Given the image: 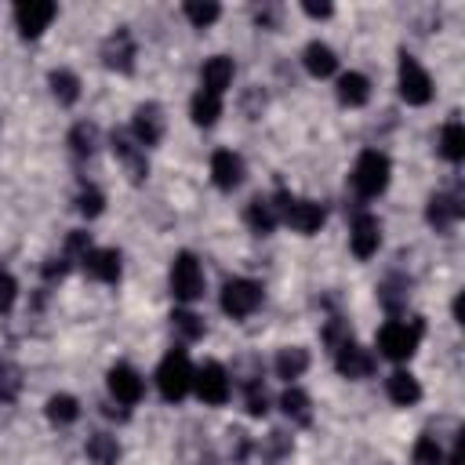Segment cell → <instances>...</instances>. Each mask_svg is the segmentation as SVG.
<instances>
[{
  "mask_svg": "<svg viewBox=\"0 0 465 465\" xmlns=\"http://www.w3.org/2000/svg\"><path fill=\"white\" fill-rule=\"evenodd\" d=\"M421 334H425V323L414 316V320H389L381 331H378V352L392 363H403L418 352L421 345Z\"/></svg>",
  "mask_w": 465,
  "mask_h": 465,
  "instance_id": "obj_1",
  "label": "cell"
},
{
  "mask_svg": "<svg viewBox=\"0 0 465 465\" xmlns=\"http://www.w3.org/2000/svg\"><path fill=\"white\" fill-rule=\"evenodd\" d=\"M349 178H352V189H356L363 200H374V196H381V193L389 189L392 163H389L385 153H378V149H363V153L356 156Z\"/></svg>",
  "mask_w": 465,
  "mask_h": 465,
  "instance_id": "obj_2",
  "label": "cell"
},
{
  "mask_svg": "<svg viewBox=\"0 0 465 465\" xmlns=\"http://www.w3.org/2000/svg\"><path fill=\"white\" fill-rule=\"evenodd\" d=\"M193 363H189V356H185V349H171L163 360H160V367H156V389H160V396L167 400V403H178V400H185L189 392H193Z\"/></svg>",
  "mask_w": 465,
  "mask_h": 465,
  "instance_id": "obj_3",
  "label": "cell"
},
{
  "mask_svg": "<svg viewBox=\"0 0 465 465\" xmlns=\"http://www.w3.org/2000/svg\"><path fill=\"white\" fill-rule=\"evenodd\" d=\"M272 203H276V214H280V222H287V225H291L294 232H302V236L316 232V229L323 225V218H327L323 203H316V200H305V196H291V193H280Z\"/></svg>",
  "mask_w": 465,
  "mask_h": 465,
  "instance_id": "obj_4",
  "label": "cell"
},
{
  "mask_svg": "<svg viewBox=\"0 0 465 465\" xmlns=\"http://www.w3.org/2000/svg\"><path fill=\"white\" fill-rule=\"evenodd\" d=\"M203 287H207V276H203V265L196 262V254L178 251L171 258V294L178 302H196V298H203Z\"/></svg>",
  "mask_w": 465,
  "mask_h": 465,
  "instance_id": "obj_5",
  "label": "cell"
},
{
  "mask_svg": "<svg viewBox=\"0 0 465 465\" xmlns=\"http://www.w3.org/2000/svg\"><path fill=\"white\" fill-rule=\"evenodd\" d=\"M193 392H196L207 407H222V403H229V396H232V378H229V371H225L218 360H207V363H200V367L193 371Z\"/></svg>",
  "mask_w": 465,
  "mask_h": 465,
  "instance_id": "obj_6",
  "label": "cell"
},
{
  "mask_svg": "<svg viewBox=\"0 0 465 465\" xmlns=\"http://www.w3.org/2000/svg\"><path fill=\"white\" fill-rule=\"evenodd\" d=\"M396 84H400V98H403L407 105H425V102L432 98V76L425 73V65H421L414 54H400Z\"/></svg>",
  "mask_w": 465,
  "mask_h": 465,
  "instance_id": "obj_7",
  "label": "cell"
},
{
  "mask_svg": "<svg viewBox=\"0 0 465 465\" xmlns=\"http://www.w3.org/2000/svg\"><path fill=\"white\" fill-rule=\"evenodd\" d=\"M258 305H262V283H254V280H247V276L225 280V287H222V309H225V316L247 320Z\"/></svg>",
  "mask_w": 465,
  "mask_h": 465,
  "instance_id": "obj_8",
  "label": "cell"
},
{
  "mask_svg": "<svg viewBox=\"0 0 465 465\" xmlns=\"http://www.w3.org/2000/svg\"><path fill=\"white\" fill-rule=\"evenodd\" d=\"M334 352V367H338V374H345V378H352V381H360V378H371L374 374V352L371 349H363L360 341H352V338H345L338 349H331Z\"/></svg>",
  "mask_w": 465,
  "mask_h": 465,
  "instance_id": "obj_9",
  "label": "cell"
},
{
  "mask_svg": "<svg viewBox=\"0 0 465 465\" xmlns=\"http://www.w3.org/2000/svg\"><path fill=\"white\" fill-rule=\"evenodd\" d=\"M105 385H109V396L124 407H134L145 392V378L131 367V363H113L109 374H105Z\"/></svg>",
  "mask_w": 465,
  "mask_h": 465,
  "instance_id": "obj_10",
  "label": "cell"
},
{
  "mask_svg": "<svg viewBox=\"0 0 465 465\" xmlns=\"http://www.w3.org/2000/svg\"><path fill=\"white\" fill-rule=\"evenodd\" d=\"M54 15H58V7L51 0H22V4H15V25L29 40L40 36L54 22Z\"/></svg>",
  "mask_w": 465,
  "mask_h": 465,
  "instance_id": "obj_11",
  "label": "cell"
},
{
  "mask_svg": "<svg viewBox=\"0 0 465 465\" xmlns=\"http://www.w3.org/2000/svg\"><path fill=\"white\" fill-rule=\"evenodd\" d=\"M131 138L142 149H149V145H156L163 138V109L156 102H145V105L134 109V116H131Z\"/></svg>",
  "mask_w": 465,
  "mask_h": 465,
  "instance_id": "obj_12",
  "label": "cell"
},
{
  "mask_svg": "<svg viewBox=\"0 0 465 465\" xmlns=\"http://www.w3.org/2000/svg\"><path fill=\"white\" fill-rule=\"evenodd\" d=\"M349 247H352L356 258H371V254H378V247H381V222H378L371 211H360V214L352 218Z\"/></svg>",
  "mask_w": 465,
  "mask_h": 465,
  "instance_id": "obj_13",
  "label": "cell"
},
{
  "mask_svg": "<svg viewBox=\"0 0 465 465\" xmlns=\"http://www.w3.org/2000/svg\"><path fill=\"white\" fill-rule=\"evenodd\" d=\"M134 54H138V47H134V36H131L127 29L109 33L105 44H102V62H105V69L131 73V69H134Z\"/></svg>",
  "mask_w": 465,
  "mask_h": 465,
  "instance_id": "obj_14",
  "label": "cell"
},
{
  "mask_svg": "<svg viewBox=\"0 0 465 465\" xmlns=\"http://www.w3.org/2000/svg\"><path fill=\"white\" fill-rule=\"evenodd\" d=\"M232 76H236L232 58H229V54H211V58L203 62V69H200V91L222 98V94L232 87Z\"/></svg>",
  "mask_w": 465,
  "mask_h": 465,
  "instance_id": "obj_15",
  "label": "cell"
},
{
  "mask_svg": "<svg viewBox=\"0 0 465 465\" xmlns=\"http://www.w3.org/2000/svg\"><path fill=\"white\" fill-rule=\"evenodd\" d=\"M80 265L98 283H116L120 280V251H113V247H91L80 258Z\"/></svg>",
  "mask_w": 465,
  "mask_h": 465,
  "instance_id": "obj_16",
  "label": "cell"
},
{
  "mask_svg": "<svg viewBox=\"0 0 465 465\" xmlns=\"http://www.w3.org/2000/svg\"><path fill=\"white\" fill-rule=\"evenodd\" d=\"M211 182H214L222 193H232V189L243 182V160H240V153L218 149V153L211 156Z\"/></svg>",
  "mask_w": 465,
  "mask_h": 465,
  "instance_id": "obj_17",
  "label": "cell"
},
{
  "mask_svg": "<svg viewBox=\"0 0 465 465\" xmlns=\"http://www.w3.org/2000/svg\"><path fill=\"white\" fill-rule=\"evenodd\" d=\"M113 156L124 163V174H127L131 182H145V174H149V160H145V149L134 145V138L113 134Z\"/></svg>",
  "mask_w": 465,
  "mask_h": 465,
  "instance_id": "obj_18",
  "label": "cell"
},
{
  "mask_svg": "<svg viewBox=\"0 0 465 465\" xmlns=\"http://www.w3.org/2000/svg\"><path fill=\"white\" fill-rule=\"evenodd\" d=\"M461 214H465V207H461V196H458V193H436V196H429V207H425L429 225L450 229Z\"/></svg>",
  "mask_w": 465,
  "mask_h": 465,
  "instance_id": "obj_19",
  "label": "cell"
},
{
  "mask_svg": "<svg viewBox=\"0 0 465 465\" xmlns=\"http://www.w3.org/2000/svg\"><path fill=\"white\" fill-rule=\"evenodd\" d=\"M302 65H305L309 76L323 80V76H334V73H338V54H334V47H327L323 40H312V44H305V51H302Z\"/></svg>",
  "mask_w": 465,
  "mask_h": 465,
  "instance_id": "obj_20",
  "label": "cell"
},
{
  "mask_svg": "<svg viewBox=\"0 0 465 465\" xmlns=\"http://www.w3.org/2000/svg\"><path fill=\"white\" fill-rule=\"evenodd\" d=\"M385 392H389V400L396 407H414L421 400V385H418V378L411 371H392L385 378Z\"/></svg>",
  "mask_w": 465,
  "mask_h": 465,
  "instance_id": "obj_21",
  "label": "cell"
},
{
  "mask_svg": "<svg viewBox=\"0 0 465 465\" xmlns=\"http://www.w3.org/2000/svg\"><path fill=\"white\" fill-rule=\"evenodd\" d=\"M367 98H371V80H367L363 73L349 69V73L338 76V102H341V105L360 109V105H367Z\"/></svg>",
  "mask_w": 465,
  "mask_h": 465,
  "instance_id": "obj_22",
  "label": "cell"
},
{
  "mask_svg": "<svg viewBox=\"0 0 465 465\" xmlns=\"http://www.w3.org/2000/svg\"><path fill=\"white\" fill-rule=\"evenodd\" d=\"M243 222L258 232V236H269L276 225H280V214H276V203L269 200V196H254L251 203H247V211H243Z\"/></svg>",
  "mask_w": 465,
  "mask_h": 465,
  "instance_id": "obj_23",
  "label": "cell"
},
{
  "mask_svg": "<svg viewBox=\"0 0 465 465\" xmlns=\"http://www.w3.org/2000/svg\"><path fill=\"white\" fill-rule=\"evenodd\" d=\"M276 378H283V381H294V378H302L305 371H309V349H302V345H287V349H280L276 352Z\"/></svg>",
  "mask_w": 465,
  "mask_h": 465,
  "instance_id": "obj_24",
  "label": "cell"
},
{
  "mask_svg": "<svg viewBox=\"0 0 465 465\" xmlns=\"http://www.w3.org/2000/svg\"><path fill=\"white\" fill-rule=\"evenodd\" d=\"M440 153H443V160H450V163H461V160H465V127H461L458 116H450V120L443 124V131H440Z\"/></svg>",
  "mask_w": 465,
  "mask_h": 465,
  "instance_id": "obj_25",
  "label": "cell"
},
{
  "mask_svg": "<svg viewBox=\"0 0 465 465\" xmlns=\"http://www.w3.org/2000/svg\"><path fill=\"white\" fill-rule=\"evenodd\" d=\"M189 116H193L196 127H214V120L222 116V98L207 94V91H196L193 102H189Z\"/></svg>",
  "mask_w": 465,
  "mask_h": 465,
  "instance_id": "obj_26",
  "label": "cell"
},
{
  "mask_svg": "<svg viewBox=\"0 0 465 465\" xmlns=\"http://www.w3.org/2000/svg\"><path fill=\"white\" fill-rule=\"evenodd\" d=\"M87 458H91L94 465H116V461H120V443H116V436L94 432V436L87 440Z\"/></svg>",
  "mask_w": 465,
  "mask_h": 465,
  "instance_id": "obj_27",
  "label": "cell"
},
{
  "mask_svg": "<svg viewBox=\"0 0 465 465\" xmlns=\"http://www.w3.org/2000/svg\"><path fill=\"white\" fill-rule=\"evenodd\" d=\"M47 84H51V94H54L62 105H73V102L80 98V76L69 73V69H54V73L47 76Z\"/></svg>",
  "mask_w": 465,
  "mask_h": 465,
  "instance_id": "obj_28",
  "label": "cell"
},
{
  "mask_svg": "<svg viewBox=\"0 0 465 465\" xmlns=\"http://www.w3.org/2000/svg\"><path fill=\"white\" fill-rule=\"evenodd\" d=\"M280 407H283V414H287L291 421H298V425H309V421H312V403H309V396H305L302 389H294V385L280 396Z\"/></svg>",
  "mask_w": 465,
  "mask_h": 465,
  "instance_id": "obj_29",
  "label": "cell"
},
{
  "mask_svg": "<svg viewBox=\"0 0 465 465\" xmlns=\"http://www.w3.org/2000/svg\"><path fill=\"white\" fill-rule=\"evenodd\" d=\"M44 411H47V421H51V425H73V421L80 418V403H76L69 392H58V396H51Z\"/></svg>",
  "mask_w": 465,
  "mask_h": 465,
  "instance_id": "obj_30",
  "label": "cell"
},
{
  "mask_svg": "<svg viewBox=\"0 0 465 465\" xmlns=\"http://www.w3.org/2000/svg\"><path fill=\"white\" fill-rule=\"evenodd\" d=\"M171 331L182 341H196V338H203V320L196 312H189V309H174L171 312Z\"/></svg>",
  "mask_w": 465,
  "mask_h": 465,
  "instance_id": "obj_31",
  "label": "cell"
},
{
  "mask_svg": "<svg viewBox=\"0 0 465 465\" xmlns=\"http://www.w3.org/2000/svg\"><path fill=\"white\" fill-rule=\"evenodd\" d=\"M185 18L196 25V29H207L211 22H218V15H222V7L218 4H211V0H185Z\"/></svg>",
  "mask_w": 465,
  "mask_h": 465,
  "instance_id": "obj_32",
  "label": "cell"
},
{
  "mask_svg": "<svg viewBox=\"0 0 465 465\" xmlns=\"http://www.w3.org/2000/svg\"><path fill=\"white\" fill-rule=\"evenodd\" d=\"M22 389V371L11 360H0V403H11Z\"/></svg>",
  "mask_w": 465,
  "mask_h": 465,
  "instance_id": "obj_33",
  "label": "cell"
},
{
  "mask_svg": "<svg viewBox=\"0 0 465 465\" xmlns=\"http://www.w3.org/2000/svg\"><path fill=\"white\" fill-rule=\"evenodd\" d=\"M443 447L432 440V436H421L418 443H414V454H411V461L414 465H443Z\"/></svg>",
  "mask_w": 465,
  "mask_h": 465,
  "instance_id": "obj_34",
  "label": "cell"
},
{
  "mask_svg": "<svg viewBox=\"0 0 465 465\" xmlns=\"http://www.w3.org/2000/svg\"><path fill=\"white\" fill-rule=\"evenodd\" d=\"M94 127L91 124H76L73 131H69V149H73V156H91L94 153Z\"/></svg>",
  "mask_w": 465,
  "mask_h": 465,
  "instance_id": "obj_35",
  "label": "cell"
},
{
  "mask_svg": "<svg viewBox=\"0 0 465 465\" xmlns=\"http://www.w3.org/2000/svg\"><path fill=\"white\" fill-rule=\"evenodd\" d=\"M243 396H247V411H251L254 418H265V411H269V396H265V389H262L258 378H251V381L243 385Z\"/></svg>",
  "mask_w": 465,
  "mask_h": 465,
  "instance_id": "obj_36",
  "label": "cell"
},
{
  "mask_svg": "<svg viewBox=\"0 0 465 465\" xmlns=\"http://www.w3.org/2000/svg\"><path fill=\"white\" fill-rule=\"evenodd\" d=\"M102 207H105V196H102L98 189H91V185L76 196V211H80L84 218H98V214H102Z\"/></svg>",
  "mask_w": 465,
  "mask_h": 465,
  "instance_id": "obj_37",
  "label": "cell"
},
{
  "mask_svg": "<svg viewBox=\"0 0 465 465\" xmlns=\"http://www.w3.org/2000/svg\"><path fill=\"white\" fill-rule=\"evenodd\" d=\"M15 302H18V280L7 269H0V312H11Z\"/></svg>",
  "mask_w": 465,
  "mask_h": 465,
  "instance_id": "obj_38",
  "label": "cell"
},
{
  "mask_svg": "<svg viewBox=\"0 0 465 465\" xmlns=\"http://www.w3.org/2000/svg\"><path fill=\"white\" fill-rule=\"evenodd\" d=\"M407 287H411V283L400 280V276H396V280H385V283H381V302H385L389 309H396L400 302H407Z\"/></svg>",
  "mask_w": 465,
  "mask_h": 465,
  "instance_id": "obj_39",
  "label": "cell"
},
{
  "mask_svg": "<svg viewBox=\"0 0 465 465\" xmlns=\"http://www.w3.org/2000/svg\"><path fill=\"white\" fill-rule=\"evenodd\" d=\"M302 11H305L309 18H331V15H334V7H331V4H316V0H305V4H302Z\"/></svg>",
  "mask_w": 465,
  "mask_h": 465,
  "instance_id": "obj_40",
  "label": "cell"
}]
</instances>
